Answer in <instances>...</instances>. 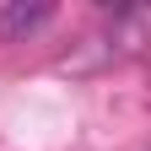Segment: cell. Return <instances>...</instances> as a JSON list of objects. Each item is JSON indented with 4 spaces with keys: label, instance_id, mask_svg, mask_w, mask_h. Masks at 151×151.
I'll return each mask as SVG.
<instances>
[{
    "label": "cell",
    "instance_id": "6da1fadb",
    "mask_svg": "<svg viewBox=\"0 0 151 151\" xmlns=\"http://www.w3.org/2000/svg\"><path fill=\"white\" fill-rule=\"evenodd\" d=\"M49 22H54L49 0H6V6H0V43H22V38H32Z\"/></svg>",
    "mask_w": 151,
    "mask_h": 151
}]
</instances>
